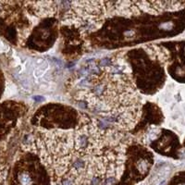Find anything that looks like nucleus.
Instances as JSON below:
<instances>
[{
  "instance_id": "1",
  "label": "nucleus",
  "mask_w": 185,
  "mask_h": 185,
  "mask_svg": "<svg viewBox=\"0 0 185 185\" xmlns=\"http://www.w3.org/2000/svg\"><path fill=\"white\" fill-rule=\"evenodd\" d=\"M20 185H32V179L27 173H22L19 177Z\"/></svg>"
},
{
  "instance_id": "2",
  "label": "nucleus",
  "mask_w": 185,
  "mask_h": 185,
  "mask_svg": "<svg viewBox=\"0 0 185 185\" xmlns=\"http://www.w3.org/2000/svg\"><path fill=\"white\" fill-rule=\"evenodd\" d=\"M33 73H34V76L35 78H40V77H43V76H44V74L46 73V71L43 70L42 69L36 67V68L34 69V72H33Z\"/></svg>"
},
{
  "instance_id": "3",
  "label": "nucleus",
  "mask_w": 185,
  "mask_h": 185,
  "mask_svg": "<svg viewBox=\"0 0 185 185\" xmlns=\"http://www.w3.org/2000/svg\"><path fill=\"white\" fill-rule=\"evenodd\" d=\"M45 59H43V58H36L35 60H34V65L36 66V67H40L41 65H42L44 62H45Z\"/></svg>"
},
{
  "instance_id": "4",
  "label": "nucleus",
  "mask_w": 185,
  "mask_h": 185,
  "mask_svg": "<svg viewBox=\"0 0 185 185\" xmlns=\"http://www.w3.org/2000/svg\"><path fill=\"white\" fill-rule=\"evenodd\" d=\"M6 49V46L5 45L2 43V42H0V52H3V51Z\"/></svg>"
},
{
  "instance_id": "5",
  "label": "nucleus",
  "mask_w": 185,
  "mask_h": 185,
  "mask_svg": "<svg viewBox=\"0 0 185 185\" xmlns=\"http://www.w3.org/2000/svg\"><path fill=\"white\" fill-rule=\"evenodd\" d=\"M34 99H35V100H39V101L44 100V98H42V97H34Z\"/></svg>"
}]
</instances>
